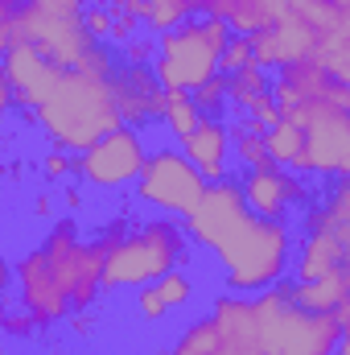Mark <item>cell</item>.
I'll return each instance as SVG.
<instances>
[{
	"label": "cell",
	"instance_id": "obj_1",
	"mask_svg": "<svg viewBox=\"0 0 350 355\" xmlns=\"http://www.w3.org/2000/svg\"><path fill=\"white\" fill-rule=\"evenodd\" d=\"M103 277V248L99 240H79L75 223H58L42 248H33L21 265H17V281H21V310L37 322L50 327L58 318H66L71 310H87Z\"/></svg>",
	"mask_w": 350,
	"mask_h": 355
},
{
	"label": "cell",
	"instance_id": "obj_2",
	"mask_svg": "<svg viewBox=\"0 0 350 355\" xmlns=\"http://www.w3.org/2000/svg\"><path fill=\"white\" fill-rule=\"evenodd\" d=\"M37 124L46 128L54 149L87 153L99 137H107V132H116L124 124L111 79L83 75V71H62L58 87L37 107Z\"/></svg>",
	"mask_w": 350,
	"mask_h": 355
},
{
	"label": "cell",
	"instance_id": "obj_3",
	"mask_svg": "<svg viewBox=\"0 0 350 355\" xmlns=\"http://www.w3.org/2000/svg\"><path fill=\"white\" fill-rule=\"evenodd\" d=\"M99 248H103L99 285H107V289L153 285L157 277H165L169 268L185 261V236H181V227L165 223V219H153V223H140V227H128L120 219L99 236Z\"/></svg>",
	"mask_w": 350,
	"mask_h": 355
},
{
	"label": "cell",
	"instance_id": "obj_4",
	"mask_svg": "<svg viewBox=\"0 0 350 355\" xmlns=\"http://www.w3.org/2000/svg\"><path fill=\"white\" fill-rule=\"evenodd\" d=\"M252 318L268 355H334L338 339L347 335L338 314L301 310L284 285H268L260 297H252Z\"/></svg>",
	"mask_w": 350,
	"mask_h": 355
},
{
	"label": "cell",
	"instance_id": "obj_5",
	"mask_svg": "<svg viewBox=\"0 0 350 355\" xmlns=\"http://www.w3.org/2000/svg\"><path fill=\"white\" fill-rule=\"evenodd\" d=\"M288 227L280 219H260V215H243V223L214 248L223 277L235 293H260L268 285H276L288 268Z\"/></svg>",
	"mask_w": 350,
	"mask_h": 355
},
{
	"label": "cell",
	"instance_id": "obj_6",
	"mask_svg": "<svg viewBox=\"0 0 350 355\" xmlns=\"http://www.w3.org/2000/svg\"><path fill=\"white\" fill-rule=\"evenodd\" d=\"M21 42L50 58L58 71H75L79 58L95 46L83 25V0H25L17 12Z\"/></svg>",
	"mask_w": 350,
	"mask_h": 355
},
{
	"label": "cell",
	"instance_id": "obj_7",
	"mask_svg": "<svg viewBox=\"0 0 350 355\" xmlns=\"http://www.w3.org/2000/svg\"><path fill=\"white\" fill-rule=\"evenodd\" d=\"M301 128V166L297 174H350V120L334 103H297L280 112Z\"/></svg>",
	"mask_w": 350,
	"mask_h": 355
},
{
	"label": "cell",
	"instance_id": "obj_8",
	"mask_svg": "<svg viewBox=\"0 0 350 355\" xmlns=\"http://www.w3.org/2000/svg\"><path fill=\"white\" fill-rule=\"evenodd\" d=\"M161 91H194L210 75H219V54L206 46L198 25H177L157 42V67H153Z\"/></svg>",
	"mask_w": 350,
	"mask_h": 355
},
{
	"label": "cell",
	"instance_id": "obj_9",
	"mask_svg": "<svg viewBox=\"0 0 350 355\" xmlns=\"http://www.w3.org/2000/svg\"><path fill=\"white\" fill-rule=\"evenodd\" d=\"M202 186H206V178L198 174L185 162V153H177V149H157L153 157H145V166L136 174L140 202L161 207V211H174V215H185L198 202Z\"/></svg>",
	"mask_w": 350,
	"mask_h": 355
},
{
	"label": "cell",
	"instance_id": "obj_10",
	"mask_svg": "<svg viewBox=\"0 0 350 355\" xmlns=\"http://www.w3.org/2000/svg\"><path fill=\"white\" fill-rule=\"evenodd\" d=\"M145 157H149V153H145L140 132H136V128H128V124H120L116 132L99 137L87 153H79L75 174L83 178V182H91V186L116 190V186L136 182L140 166H145Z\"/></svg>",
	"mask_w": 350,
	"mask_h": 355
},
{
	"label": "cell",
	"instance_id": "obj_11",
	"mask_svg": "<svg viewBox=\"0 0 350 355\" xmlns=\"http://www.w3.org/2000/svg\"><path fill=\"white\" fill-rule=\"evenodd\" d=\"M243 215H248L243 190H239L235 182L219 178V182H206V186H202L198 202L185 211V227H190V240H194V244H202V248L214 252V248L243 223Z\"/></svg>",
	"mask_w": 350,
	"mask_h": 355
},
{
	"label": "cell",
	"instance_id": "obj_12",
	"mask_svg": "<svg viewBox=\"0 0 350 355\" xmlns=\"http://www.w3.org/2000/svg\"><path fill=\"white\" fill-rule=\"evenodd\" d=\"M0 79L8 83V91H12V103L37 112V107L50 99V91L58 87L62 71H58L50 58H42L33 46L17 42V46H8V50L0 54Z\"/></svg>",
	"mask_w": 350,
	"mask_h": 355
},
{
	"label": "cell",
	"instance_id": "obj_13",
	"mask_svg": "<svg viewBox=\"0 0 350 355\" xmlns=\"http://www.w3.org/2000/svg\"><path fill=\"white\" fill-rule=\"evenodd\" d=\"M268 95L276 99V107H297V103H334L350 112V87L326 79L313 62H297V67H280V79H268Z\"/></svg>",
	"mask_w": 350,
	"mask_h": 355
},
{
	"label": "cell",
	"instance_id": "obj_14",
	"mask_svg": "<svg viewBox=\"0 0 350 355\" xmlns=\"http://www.w3.org/2000/svg\"><path fill=\"white\" fill-rule=\"evenodd\" d=\"M239 190H243V202L260 219H280V223H284L288 207H297L305 198V182L297 174H288V170H280V166H272V162L268 166H256Z\"/></svg>",
	"mask_w": 350,
	"mask_h": 355
},
{
	"label": "cell",
	"instance_id": "obj_15",
	"mask_svg": "<svg viewBox=\"0 0 350 355\" xmlns=\"http://www.w3.org/2000/svg\"><path fill=\"white\" fill-rule=\"evenodd\" d=\"M111 87H116V103H120V120L128 128L157 120L165 107V91L157 83L153 67H120L111 75Z\"/></svg>",
	"mask_w": 350,
	"mask_h": 355
},
{
	"label": "cell",
	"instance_id": "obj_16",
	"mask_svg": "<svg viewBox=\"0 0 350 355\" xmlns=\"http://www.w3.org/2000/svg\"><path fill=\"white\" fill-rule=\"evenodd\" d=\"M210 322L219 331L214 339V355H268L256 335V318H252V297H239V293H227L214 302L210 310Z\"/></svg>",
	"mask_w": 350,
	"mask_h": 355
},
{
	"label": "cell",
	"instance_id": "obj_17",
	"mask_svg": "<svg viewBox=\"0 0 350 355\" xmlns=\"http://www.w3.org/2000/svg\"><path fill=\"white\" fill-rule=\"evenodd\" d=\"M181 145H185V162L198 170V174L206 178V182H219V178H227V153H231V132L219 124V120H198L194 124V132H185L181 137Z\"/></svg>",
	"mask_w": 350,
	"mask_h": 355
},
{
	"label": "cell",
	"instance_id": "obj_18",
	"mask_svg": "<svg viewBox=\"0 0 350 355\" xmlns=\"http://www.w3.org/2000/svg\"><path fill=\"white\" fill-rule=\"evenodd\" d=\"M313 67H317L326 79L350 87V12H334V17L317 29Z\"/></svg>",
	"mask_w": 350,
	"mask_h": 355
},
{
	"label": "cell",
	"instance_id": "obj_19",
	"mask_svg": "<svg viewBox=\"0 0 350 355\" xmlns=\"http://www.w3.org/2000/svg\"><path fill=\"white\" fill-rule=\"evenodd\" d=\"M284 12V0H214L210 17L227 21L231 33H260V29H272L276 17Z\"/></svg>",
	"mask_w": 350,
	"mask_h": 355
},
{
	"label": "cell",
	"instance_id": "obj_20",
	"mask_svg": "<svg viewBox=\"0 0 350 355\" xmlns=\"http://www.w3.org/2000/svg\"><path fill=\"white\" fill-rule=\"evenodd\" d=\"M284 293H288L301 310H326V314H334L338 306H347L350 302V272L347 268H334L330 277L284 285Z\"/></svg>",
	"mask_w": 350,
	"mask_h": 355
},
{
	"label": "cell",
	"instance_id": "obj_21",
	"mask_svg": "<svg viewBox=\"0 0 350 355\" xmlns=\"http://www.w3.org/2000/svg\"><path fill=\"white\" fill-rule=\"evenodd\" d=\"M305 236H330L350 248V190L347 182H334L330 198L305 215Z\"/></svg>",
	"mask_w": 350,
	"mask_h": 355
},
{
	"label": "cell",
	"instance_id": "obj_22",
	"mask_svg": "<svg viewBox=\"0 0 350 355\" xmlns=\"http://www.w3.org/2000/svg\"><path fill=\"white\" fill-rule=\"evenodd\" d=\"M347 244L330 236H305L301 257H297V281H317V277H330L334 268H347Z\"/></svg>",
	"mask_w": 350,
	"mask_h": 355
},
{
	"label": "cell",
	"instance_id": "obj_23",
	"mask_svg": "<svg viewBox=\"0 0 350 355\" xmlns=\"http://www.w3.org/2000/svg\"><path fill=\"white\" fill-rule=\"evenodd\" d=\"M264 153H268L272 166L297 170V166H301V128H297L293 120L280 116L272 128H264Z\"/></svg>",
	"mask_w": 350,
	"mask_h": 355
},
{
	"label": "cell",
	"instance_id": "obj_24",
	"mask_svg": "<svg viewBox=\"0 0 350 355\" xmlns=\"http://www.w3.org/2000/svg\"><path fill=\"white\" fill-rule=\"evenodd\" d=\"M161 120L169 124V132H174L177 141H181L185 132H194V124L202 120V112L194 107L190 91H165V107H161Z\"/></svg>",
	"mask_w": 350,
	"mask_h": 355
},
{
	"label": "cell",
	"instance_id": "obj_25",
	"mask_svg": "<svg viewBox=\"0 0 350 355\" xmlns=\"http://www.w3.org/2000/svg\"><path fill=\"white\" fill-rule=\"evenodd\" d=\"M140 4H145L140 25H149L153 33H169L177 25H185V17H190L185 0H140Z\"/></svg>",
	"mask_w": 350,
	"mask_h": 355
},
{
	"label": "cell",
	"instance_id": "obj_26",
	"mask_svg": "<svg viewBox=\"0 0 350 355\" xmlns=\"http://www.w3.org/2000/svg\"><path fill=\"white\" fill-rule=\"evenodd\" d=\"M223 79H227V99H235L239 107H243L252 95L268 91V75H264V67H256V62H248V67H239V71H231V75H223Z\"/></svg>",
	"mask_w": 350,
	"mask_h": 355
},
{
	"label": "cell",
	"instance_id": "obj_27",
	"mask_svg": "<svg viewBox=\"0 0 350 355\" xmlns=\"http://www.w3.org/2000/svg\"><path fill=\"white\" fill-rule=\"evenodd\" d=\"M214 339H219L214 322L202 318V322H194L190 331H181V339L174 343V352L169 355H214Z\"/></svg>",
	"mask_w": 350,
	"mask_h": 355
},
{
	"label": "cell",
	"instance_id": "obj_28",
	"mask_svg": "<svg viewBox=\"0 0 350 355\" xmlns=\"http://www.w3.org/2000/svg\"><path fill=\"white\" fill-rule=\"evenodd\" d=\"M231 149H235L239 162H248L252 170H256V166H268V153H264V128H256L252 120L239 124V132L231 137Z\"/></svg>",
	"mask_w": 350,
	"mask_h": 355
},
{
	"label": "cell",
	"instance_id": "obj_29",
	"mask_svg": "<svg viewBox=\"0 0 350 355\" xmlns=\"http://www.w3.org/2000/svg\"><path fill=\"white\" fill-rule=\"evenodd\" d=\"M153 289H157V297L165 302V310H169V306H185V302H190V293H194V285H190V277H185L181 268H169L165 277H157V285H153Z\"/></svg>",
	"mask_w": 350,
	"mask_h": 355
},
{
	"label": "cell",
	"instance_id": "obj_30",
	"mask_svg": "<svg viewBox=\"0 0 350 355\" xmlns=\"http://www.w3.org/2000/svg\"><path fill=\"white\" fill-rule=\"evenodd\" d=\"M248 62H252V37L248 33H231L227 46L219 50V75H231V71H239Z\"/></svg>",
	"mask_w": 350,
	"mask_h": 355
},
{
	"label": "cell",
	"instance_id": "obj_31",
	"mask_svg": "<svg viewBox=\"0 0 350 355\" xmlns=\"http://www.w3.org/2000/svg\"><path fill=\"white\" fill-rule=\"evenodd\" d=\"M190 99H194L198 112H219V107L227 103V79H223V75H210L202 87L190 91Z\"/></svg>",
	"mask_w": 350,
	"mask_h": 355
},
{
	"label": "cell",
	"instance_id": "obj_32",
	"mask_svg": "<svg viewBox=\"0 0 350 355\" xmlns=\"http://www.w3.org/2000/svg\"><path fill=\"white\" fill-rule=\"evenodd\" d=\"M75 71H83V75H99V79H111V75H116V54H111L107 46H99V42H95L87 54L79 58V67H75Z\"/></svg>",
	"mask_w": 350,
	"mask_h": 355
},
{
	"label": "cell",
	"instance_id": "obj_33",
	"mask_svg": "<svg viewBox=\"0 0 350 355\" xmlns=\"http://www.w3.org/2000/svg\"><path fill=\"white\" fill-rule=\"evenodd\" d=\"M243 107H248V120H252L256 128H272V124L280 120V107H276V99H272L268 91H260V95H252V99H248Z\"/></svg>",
	"mask_w": 350,
	"mask_h": 355
},
{
	"label": "cell",
	"instance_id": "obj_34",
	"mask_svg": "<svg viewBox=\"0 0 350 355\" xmlns=\"http://www.w3.org/2000/svg\"><path fill=\"white\" fill-rule=\"evenodd\" d=\"M198 29H202V37H206V46L219 54L223 46H227V37H231V29H227V21H219V17H206V21H198Z\"/></svg>",
	"mask_w": 350,
	"mask_h": 355
},
{
	"label": "cell",
	"instance_id": "obj_35",
	"mask_svg": "<svg viewBox=\"0 0 350 355\" xmlns=\"http://www.w3.org/2000/svg\"><path fill=\"white\" fill-rule=\"evenodd\" d=\"M120 50H124V67H153V46L145 37H132Z\"/></svg>",
	"mask_w": 350,
	"mask_h": 355
},
{
	"label": "cell",
	"instance_id": "obj_36",
	"mask_svg": "<svg viewBox=\"0 0 350 355\" xmlns=\"http://www.w3.org/2000/svg\"><path fill=\"white\" fill-rule=\"evenodd\" d=\"M87 17H83V25H87V33L95 37V42H103L107 33H111V12L107 8H83Z\"/></svg>",
	"mask_w": 350,
	"mask_h": 355
},
{
	"label": "cell",
	"instance_id": "obj_37",
	"mask_svg": "<svg viewBox=\"0 0 350 355\" xmlns=\"http://www.w3.org/2000/svg\"><path fill=\"white\" fill-rule=\"evenodd\" d=\"M136 25H140L136 17H111V33H107V37H111L116 46H124V42L136 37Z\"/></svg>",
	"mask_w": 350,
	"mask_h": 355
},
{
	"label": "cell",
	"instance_id": "obj_38",
	"mask_svg": "<svg viewBox=\"0 0 350 355\" xmlns=\"http://www.w3.org/2000/svg\"><path fill=\"white\" fill-rule=\"evenodd\" d=\"M140 314H145V318H161V314H165V302L157 297L153 285H140Z\"/></svg>",
	"mask_w": 350,
	"mask_h": 355
},
{
	"label": "cell",
	"instance_id": "obj_39",
	"mask_svg": "<svg viewBox=\"0 0 350 355\" xmlns=\"http://www.w3.org/2000/svg\"><path fill=\"white\" fill-rule=\"evenodd\" d=\"M33 327H37V322H33L25 310H21V314H8V310H4V322H0V331H12V335H29Z\"/></svg>",
	"mask_w": 350,
	"mask_h": 355
},
{
	"label": "cell",
	"instance_id": "obj_40",
	"mask_svg": "<svg viewBox=\"0 0 350 355\" xmlns=\"http://www.w3.org/2000/svg\"><path fill=\"white\" fill-rule=\"evenodd\" d=\"M71 170H75V166H71V157H66L62 149L46 157V174H50V178H66V174H71Z\"/></svg>",
	"mask_w": 350,
	"mask_h": 355
},
{
	"label": "cell",
	"instance_id": "obj_41",
	"mask_svg": "<svg viewBox=\"0 0 350 355\" xmlns=\"http://www.w3.org/2000/svg\"><path fill=\"white\" fill-rule=\"evenodd\" d=\"M21 4H25V0H0V29L17 21V12H21Z\"/></svg>",
	"mask_w": 350,
	"mask_h": 355
},
{
	"label": "cell",
	"instance_id": "obj_42",
	"mask_svg": "<svg viewBox=\"0 0 350 355\" xmlns=\"http://www.w3.org/2000/svg\"><path fill=\"white\" fill-rule=\"evenodd\" d=\"M185 8H190V12H206V17H210L214 0H185Z\"/></svg>",
	"mask_w": 350,
	"mask_h": 355
},
{
	"label": "cell",
	"instance_id": "obj_43",
	"mask_svg": "<svg viewBox=\"0 0 350 355\" xmlns=\"http://www.w3.org/2000/svg\"><path fill=\"white\" fill-rule=\"evenodd\" d=\"M8 107H12V91H8V83L0 79V116H4Z\"/></svg>",
	"mask_w": 350,
	"mask_h": 355
},
{
	"label": "cell",
	"instance_id": "obj_44",
	"mask_svg": "<svg viewBox=\"0 0 350 355\" xmlns=\"http://www.w3.org/2000/svg\"><path fill=\"white\" fill-rule=\"evenodd\" d=\"M8 277H12V272H8V265H4V261H0V297H4V289H8Z\"/></svg>",
	"mask_w": 350,
	"mask_h": 355
},
{
	"label": "cell",
	"instance_id": "obj_45",
	"mask_svg": "<svg viewBox=\"0 0 350 355\" xmlns=\"http://www.w3.org/2000/svg\"><path fill=\"white\" fill-rule=\"evenodd\" d=\"M326 4H330L334 12H350V0H326Z\"/></svg>",
	"mask_w": 350,
	"mask_h": 355
},
{
	"label": "cell",
	"instance_id": "obj_46",
	"mask_svg": "<svg viewBox=\"0 0 350 355\" xmlns=\"http://www.w3.org/2000/svg\"><path fill=\"white\" fill-rule=\"evenodd\" d=\"M0 322H4V302H0Z\"/></svg>",
	"mask_w": 350,
	"mask_h": 355
},
{
	"label": "cell",
	"instance_id": "obj_47",
	"mask_svg": "<svg viewBox=\"0 0 350 355\" xmlns=\"http://www.w3.org/2000/svg\"><path fill=\"white\" fill-rule=\"evenodd\" d=\"M0 194H4V174H0Z\"/></svg>",
	"mask_w": 350,
	"mask_h": 355
},
{
	"label": "cell",
	"instance_id": "obj_48",
	"mask_svg": "<svg viewBox=\"0 0 350 355\" xmlns=\"http://www.w3.org/2000/svg\"><path fill=\"white\" fill-rule=\"evenodd\" d=\"M0 355H4V343H0Z\"/></svg>",
	"mask_w": 350,
	"mask_h": 355
}]
</instances>
